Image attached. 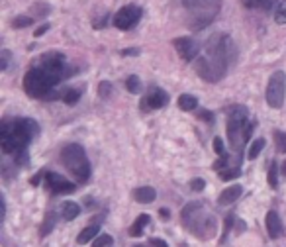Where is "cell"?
I'll return each mask as SVG.
<instances>
[{"label": "cell", "mask_w": 286, "mask_h": 247, "mask_svg": "<svg viewBox=\"0 0 286 247\" xmlns=\"http://www.w3.org/2000/svg\"><path fill=\"white\" fill-rule=\"evenodd\" d=\"M73 71L67 69L65 57L59 51H51L39 57V63L32 67L24 77V90L32 98L39 100H55L63 92H57L55 86L59 81L71 77Z\"/></svg>", "instance_id": "6da1fadb"}, {"label": "cell", "mask_w": 286, "mask_h": 247, "mask_svg": "<svg viewBox=\"0 0 286 247\" xmlns=\"http://www.w3.org/2000/svg\"><path fill=\"white\" fill-rule=\"evenodd\" d=\"M39 126L37 122L30 118H16V120H4L0 126V145L4 153H18L26 149L30 139L37 135Z\"/></svg>", "instance_id": "7a4b0ae2"}, {"label": "cell", "mask_w": 286, "mask_h": 247, "mask_svg": "<svg viewBox=\"0 0 286 247\" xmlns=\"http://www.w3.org/2000/svg\"><path fill=\"white\" fill-rule=\"evenodd\" d=\"M180 218L182 224L200 239H210L216 233V218L206 212V206L202 202H188L182 208Z\"/></svg>", "instance_id": "3957f363"}, {"label": "cell", "mask_w": 286, "mask_h": 247, "mask_svg": "<svg viewBox=\"0 0 286 247\" xmlns=\"http://www.w3.org/2000/svg\"><path fill=\"white\" fill-rule=\"evenodd\" d=\"M251 133H253V124L247 118V108L245 106L231 108V112L227 116V137H229V143L237 155H241Z\"/></svg>", "instance_id": "277c9868"}, {"label": "cell", "mask_w": 286, "mask_h": 247, "mask_svg": "<svg viewBox=\"0 0 286 247\" xmlns=\"http://www.w3.org/2000/svg\"><path fill=\"white\" fill-rule=\"evenodd\" d=\"M61 161L65 163V167L69 169V173H73L77 177L79 182H86L90 177V161L86 157L84 147L79 143H69L63 147L61 151Z\"/></svg>", "instance_id": "5b68a950"}, {"label": "cell", "mask_w": 286, "mask_h": 247, "mask_svg": "<svg viewBox=\"0 0 286 247\" xmlns=\"http://www.w3.org/2000/svg\"><path fill=\"white\" fill-rule=\"evenodd\" d=\"M227 67H229L227 61L208 55V53L202 57H196V61H194V69H196L198 77H202L208 82H220L227 75Z\"/></svg>", "instance_id": "8992f818"}, {"label": "cell", "mask_w": 286, "mask_h": 247, "mask_svg": "<svg viewBox=\"0 0 286 247\" xmlns=\"http://www.w3.org/2000/svg\"><path fill=\"white\" fill-rule=\"evenodd\" d=\"M206 53L214 55V57H220V59H223V61H227L231 65L235 61V57H237V49H235L233 39L227 33H216L206 43Z\"/></svg>", "instance_id": "52a82bcc"}, {"label": "cell", "mask_w": 286, "mask_h": 247, "mask_svg": "<svg viewBox=\"0 0 286 247\" xmlns=\"http://www.w3.org/2000/svg\"><path fill=\"white\" fill-rule=\"evenodd\" d=\"M284 92H286V75L282 71H274L267 82V92H265L267 104L270 108H282Z\"/></svg>", "instance_id": "ba28073f"}, {"label": "cell", "mask_w": 286, "mask_h": 247, "mask_svg": "<svg viewBox=\"0 0 286 247\" xmlns=\"http://www.w3.org/2000/svg\"><path fill=\"white\" fill-rule=\"evenodd\" d=\"M141 8L135 4H127L122 10H118V14L114 16V26L118 30H131L137 26V22L141 20Z\"/></svg>", "instance_id": "9c48e42d"}, {"label": "cell", "mask_w": 286, "mask_h": 247, "mask_svg": "<svg viewBox=\"0 0 286 247\" xmlns=\"http://www.w3.org/2000/svg\"><path fill=\"white\" fill-rule=\"evenodd\" d=\"M175 49H176V53L180 55V59L184 61H194L200 53V43L192 37H176L173 41Z\"/></svg>", "instance_id": "30bf717a"}, {"label": "cell", "mask_w": 286, "mask_h": 247, "mask_svg": "<svg viewBox=\"0 0 286 247\" xmlns=\"http://www.w3.org/2000/svg\"><path fill=\"white\" fill-rule=\"evenodd\" d=\"M45 182H47V186H49V190L55 192V194H69V192H75V188H77L75 182L63 179L57 173H47L45 175Z\"/></svg>", "instance_id": "8fae6325"}, {"label": "cell", "mask_w": 286, "mask_h": 247, "mask_svg": "<svg viewBox=\"0 0 286 247\" xmlns=\"http://www.w3.org/2000/svg\"><path fill=\"white\" fill-rule=\"evenodd\" d=\"M169 102V94L165 92V90H161V88H151L149 90V94L145 96V102H143V108H163L165 104Z\"/></svg>", "instance_id": "7c38bea8"}, {"label": "cell", "mask_w": 286, "mask_h": 247, "mask_svg": "<svg viewBox=\"0 0 286 247\" xmlns=\"http://www.w3.org/2000/svg\"><path fill=\"white\" fill-rule=\"evenodd\" d=\"M265 226H267V231H269V237H270V239H276V237L282 233V222H280V216H278L276 210L267 212Z\"/></svg>", "instance_id": "4fadbf2b"}, {"label": "cell", "mask_w": 286, "mask_h": 247, "mask_svg": "<svg viewBox=\"0 0 286 247\" xmlns=\"http://www.w3.org/2000/svg\"><path fill=\"white\" fill-rule=\"evenodd\" d=\"M243 192V186L241 184H233V186H227L222 194H220V198H218V204L220 206H227V204H233L237 198L241 196Z\"/></svg>", "instance_id": "5bb4252c"}, {"label": "cell", "mask_w": 286, "mask_h": 247, "mask_svg": "<svg viewBox=\"0 0 286 247\" xmlns=\"http://www.w3.org/2000/svg\"><path fill=\"white\" fill-rule=\"evenodd\" d=\"M280 0H241V4L249 10H263V12H270Z\"/></svg>", "instance_id": "9a60e30c"}, {"label": "cell", "mask_w": 286, "mask_h": 247, "mask_svg": "<svg viewBox=\"0 0 286 247\" xmlns=\"http://www.w3.org/2000/svg\"><path fill=\"white\" fill-rule=\"evenodd\" d=\"M155 196H157V192H155V188H151V186H139V188L133 190V198H135L137 202H141V204L153 202Z\"/></svg>", "instance_id": "2e32d148"}, {"label": "cell", "mask_w": 286, "mask_h": 247, "mask_svg": "<svg viewBox=\"0 0 286 247\" xmlns=\"http://www.w3.org/2000/svg\"><path fill=\"white\" fill-rule=\"evenodd\" d=\"M98 231H100V224H96V222H92L90 226H86L80 233H79V237H77V243L79 245H84V243H88L90 239H94L98 235Z\"/></svg>", "instance_id": "e0dca14e"}, {"label": "cell", "mask_w": 286, "mask_h": 247, "mask_svg": "<svg viewBox=\"0 0 286 247\" xmlns=\"http://www.w3.org/2000/svg\"><path fill=\"white\" fill-rule=\"evenodd\" d=\"M149 222H151V218H149L147 214H141V216H137V218H135V222H133V226L129 228V235H131V237H139Z\"/></svg>", "instance_id": "ac0fdd59"}, {"label": "cell", "mask_w": 286, "mask_h": 247, "mask_svg": "<svg viewBox=\"0 0 286 247\" xmlns=\"http://www.w3.org/2000/svg\"><path fill=\"white\" fill-rule=\"evenodd\" d=\"M198 106V98L194 94H180L178 96V108L184 110V112H190V110H196Z\"/></svg>", "instance_id": "d6986e66"}, {"label": "cell", "mask_w": 286, "mask_h": 247, "mask_svg": "<svg viewBox=\"0 0 286 247\" xmlns=\"http://www.w3.org/2000/svg\"><path fill=\"white\" fill-rule=\"evenodd\" d=\"M79 214H80V206H79L77 202H65V204L61 206V216H63V220H67V222H73Z\"/></svg>", "instance_id": "ffe728a7"}, {"label": "cell", "mask_w": 286, "mask_h": 247, "mask_svg": "<svg viewBox=\"0 0 286 247\" xmlns=\"http://www.w3.org/2000/svg\"><path fill=\"white\" fill-rule=\"evenodd\" d=\"M55 222H57V214L55 212H47L41 228H39V237H45L47 233H51V230L55 228Z\"/></svg>", "instance_id": "44dd1931"}, {"label": "cell", "mask_w": 286, "mask_h": 247, "mask_svg": "<svg viewBox=\"0 0 286 247\" xmlns=\"http://www.w3.org/2000/svg\"><path fill=\"white\" fill-rule=\"evenodd\" d=\"M239 175V165H227L223 169H220V179L222 181H231Z\"/></svg>", "instance_id": "7402d4cb"}, {"label": "cell", "mask_w": 286, "mask_h": 247, "mask_svg": "<svg viewBox=\"0 0 286 247\" xmlns=\"http://www.w3.org/2000/svg\"><path fill=\"white\" fill-rule=\"evenodd\" d=\"M263 147H265V139H263V137L255 139V141L251 143V147H249V151H247V157H249V159H257L259 153L263 151Z\"/></svg>", "instance_id": "603a6c76"}, {"label": "cell", "mask_w": 286, "mask_h": 247, "mask_svg": "<svg viewBox=\"0 0 286 247\" xmlns=\"http://www.w3.org/2000/svg\"><path fill=\"white\" fill-rule=\"evenodd\" d=\"M124 84H126V88H127L131 94H139V92H141V81H139L135 75H129V77L126 79Z\"/></svg>", "instance_id": "cb8c5ba5"}, {"label": "cell", "mask_w": 286, "mask_h": 247, "mask_svg": "<svg viewBox=\"0 0 286 247\" xmlns=\"http://www.w3.org/2000/svg\"><path fill=\"white\" fill-rule=\"evenodd\" d=\"M61 98H63V102H67V104H77L79 98H80V92H79L77 88H67V90L61 94Z\"/></svg>", "instance_id": "d4e9b609"}, {"label": "cell", "mask_w": 286, "mask_h": 247, "mask_svg": "<svg viewBox=\"0 0 286 247\" xmlns=\"http://www.w3.org/2000/svg\"><path fill=\"white\" fill-rule=\"evenodd\" d=\"M35 20H33V16H16L14 20H12V28H16V30H22V28H28V26H32Z\"/></svg>", "instance_id": "484cf974"}, {"label": "cell", "mask_w": 286, "mask_h": 247, "mask_svg": "<svg viewBox=\"0 0 286 247\" xmlns=\"http://www.w3.org/2000/svg\"><path fill=\"white\" fill-rule=\"evenodd\" d=\"M274 20L278 24H286V0H280L274 10Z\"/></svg>", "instance_id": "4316f807"}, {"label": "cell", "mask_w": 286, "mask_h": 247, "mask_svg": "<svg viewBox=\"0 0 286 247\" xmlns=\"http://www.w3.org/2000/svg\"><path fill=\"white\" fill-rule=\"evenodd\" d=\"M112 243H114L112 235H108V233H102V235H96V237H94V241H92V247H110Z\"/></svg>", "instance_id": "83f0119b"}, {"label": "cell", "mask_w": 286, "mask_h": 247, "mask_svg": "<svg viewBox=\"0 0 286 247\" xmlns=\"http://www.w3.org/2000/svg\"><path fill=\"white\" fill-rule=\"evenodd\" d=\"M269 184H270L272 188L278 186V165H276L274 161L269 165Z\"/></svg>", "instance_id": "f1b7e54d"}, {"label": "cell", "mask_w": 286, "mask_h": 247, "mask_svg": "<svg viewBox=\"0 0 286 247\" xmlns=\"http://www.w3.org/2000/svg\"><path fill=\"white\" fill-rule=\"evenodd\" d=\"M274 143H276V149L278 151L286 153V133L284 132H280V130L274 132Z\"/></svg>", "instance_id": "f546056e"}, {"label": "cell", "mask_w": 286, "mask_h": 247, "mask_svg": "<svg viewBox=\"0 0 286 247\" xmlns=\"http://www.w3.org/2000/svg\"><path fill=\"white\" fill-rule=\"evenodd\" d=\"M112 84L108 82V81H102L100 82V86H98V94H100V98H110V94H112Z\"/></svg>", "instance_id": "4dcf8cb0"}, {"label": "cell", "mask_w": 286, "mask_h": 247, "mask_svg": "<svg viewBox=\"0 0 286 247\" xmlns=\"http://www.w3.org/2000/svg\"><path fill=\"white\" fill-rule=\"evenodd\" d=\"M190 188H192L194 192H200V190H204V188H206V182H204V179H192V181H190Z\"/></svg>", "instance_id": "1f68e13d"}, {"label": "cell", "mask_w": 286, "mask_h": 247, "mask_svg": "<svg viewBox=\"0 0 286 247\" xmlns=\"http://www.w3.org/2000/svg\"><path fill=\"white\" fill-rule=\"evenodd\" d=\"M47 12H49V6L43 4V2H37V4H35V10H33L32 16H45Z\"/></svg>", "instance_id": "d6a6232c"}, {"label": "cell", "mask_w": 286, "mask_h": 247, "mask_svg": "<svg viewBox=\"0 0 286 247\" xmlns=\"http://www.w3.org/2000/svg\"><path fill=\"white\" fill-rule=\"evenodd\" d=\"M214 149H216V153L222 157V155H225V147H223V141L220 139V137H216L214 139Z\"/></svg>", "instance_id": "836d02e7"}, {"label": "cell", "mask_w": 286, "mask_h": 247, "mask_svg": "<svg viewBox=\"0 0 286 247\" xmlns=\"http://www.w3.org/2000/svg\"><path fill=\"white\" fill-rule=\"evenodd\" d=\"M8 59H10V53L4 49V51H2V59H0V69H2V71L8 69Z\"/></svg>", "instance_id": "e575fe53"}, {"label": "cell", "mask_w": 286, "mask_h": 247, "mask_svg": "<svg viewBox=\"0 0 286 247\" xmlns=\"http://www.w3.org/2000/svg\"><path fill=\"white\" fill-rule=\"evenodd\" d=\"M198 118H202V120H208V122H212V112H210V110H200V112H198Z\"/></svg>", "instance_id": "d590c367"}, {"label": "cell", "mask_w": 286, "mask_h": 247, "mask_svg": "<svg viewBox=\"0 0 286 247\" xmlns=\"http://www.w3.org/2000/svg\"><path fill=\"white\" fill-rule=\"evenodd\" d=\"M122 55H124V57H126V55H139V49H135V47L124 49V51H122Z\"/></svg>", "instance_id": "8d00e7d4"}, {"label": "cell", "mask_w": 286, "mask_h": 247, "mask_svg": "<svg viewBox=\"0 0 286 247\" xmlns=\"http://www.w3.org/2000/svg\"><path fill=\"white\" fill-rule=\"evenodd\" d=\"M149 243H151L153 247H169V245H167V243H165L163 239H157V237H153V239H151Z\"/></svg>", "instance_id": "74e56055"}, {"label": "cell", "mask_w": 286, "mask_h": 247, "mask_svg": "<svg viewBox=\"0 0 286 247\" xmlns=\"http://www.w3.org/2000/svg\"><path fill=\"white\" fill-rule=\"evenodd\" d=\"M47 30H49V24H43V26H39V28L35 30V35H37V37H41V35H43Z\"/></svg>", "instance_id": "f35d334b"}, {"label": "cell", "mask_w": 286, "mask_h": 247, "mask_svg": "<svg viewBox=\"0 0 286 247\" xmlns=\"http://www.w3.org/2000/svg\"><path fill=\"white\" fill-rule=\"evenodd\" d=\"M280 171H282V177H286V159L282 161V167H280Z\"/></svg>", "instance_id": "ab89813d"}, {"label": "cell", "mask_w": 286, "mask_h": 247, "mask_svg": "<svg viewBox=\"0 0 286 247\" xmlns=\"http://www.w3.org/2000/svg\"><path fill=\"white\" fill-rule=\"evenodd\" d=\"M135 247H143V245H135Z\"/></svg>", "instance_id": "60d3db41"}]
</instances>
